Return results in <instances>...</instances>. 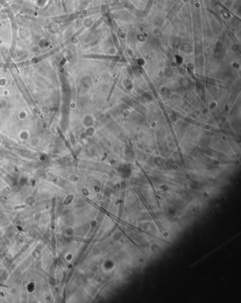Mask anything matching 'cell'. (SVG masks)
I'll return each instance as SVG.
<instances>
[{
    "label": "cell",
    "instance_id": "1",
    "mask_svg": "<svg viewBox=\"0 0 241 303\" xmlns=\"http://www.w3.org/2000/svg\"><path fill=\"white\" fill-rule=\"evenodd\" d=\"M18 138L21 142H26L30 138V131L27 129H22L18 131Z\"/></svg>",
    "mask_w": 241,
    "mask_h": 303
},
{
    "label": "cell",
    "instance_id": "4",
    "mask_svg": "<svg viewBox=\"0 0 241 303\" xmlns=\"http://www.w3.org/2000/svg\"><path fill=\"white\" fill-rule=\"evenodd\" d=\"M8 84V80L5 77L0 78V88H5Z\"/></svg>",
    "mask_w": 241,
    "mask_h": 303
},
{
    "label": "cell",
    "instance_id": "3",
    "mask_svg": "<svg viewBox=\"0 0 241 303\" xmlns=\"http://www.w3.org/2000/svg\"><path fill=\"white\" fill-rule=\"evenodd\" d=\"M9 105V102L5 98L0 99V110H4L7 109Z\"/></svg>",
    "mask_w": 241,
    "mask_h": 303
},
{
    "label": "cell",
    "instance_id": "5",
    "mask_svg": "<svg viewBox=\"0 0 241 303\" xmlns=\"http://www.w3.org/2000/svg\"><path fill=\"white\" fill-rule=\"evenodd\" d=\"M9 95V91L8 90L5 91L4 92V95H3V96H4V97H6V96H8Z\"/></svg>",
    "mask_w": 241,
    "mask_h": 303
},
{
    "label": "cell",
    "instance_id": "2",
    "mask_svg": "<svg viewBox=\"0 0 241 303\" xmlns=\"http://www.w3.org/2000/svg\"><path fill=\"white\" fill-rule=\"evenodd\" d=\"M16 117L19 121H25L28 117V114L26 110H22L17 112Z\"/></svg>",
    "mask_w": 241,
    "mask_h": 303
}]
</instances>
